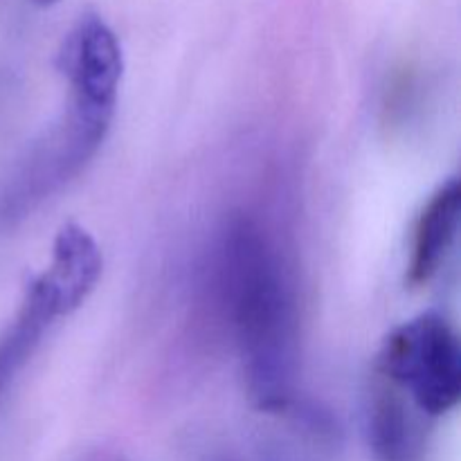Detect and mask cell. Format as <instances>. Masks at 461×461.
<instances>
[{
    "label": "cell",
    "mask_w": 461,
    "mask_h": 461,
    "mask_svg": "<svg viewBox=\"0 0 461 461\" xmlns=\"http://www.w3.org/2000/svg\"><path fill=\"white\" fill-rule=\"evenodd\" d=\"M221 304L241 356L250 403L286 414L297 403L300 320L291 277L264 225L234 214L216 248Z\"/></svg>",
    "instance_id": "cell-1"
},
{
    "label": "cell",
    "mask_w": 461,
    "mask_h": 461,
    "mask_svg": "<svg viewBox=\"0 0 461 461\" xmlns=\"http://www.w3.org/2000/svg\"><path fill=\"white\" fill-rule=\"evenodd\" d=\"M376 372L423 417H444L461 399V347L448 318L437 311L414 315L387 333Z\"/></svg>",
    "instance_id": "cell-2"
},
{
    "label": "cell",
    "mask_w": 461,
    "mask_h": 461,
    "mask_svg": "<svg viewBox=\"0 0 461 461\" xmlns=\"http://www.w3.org/2000/svg\"><path fill=\"white\" fill-rule=\"evenodd\" d=\"M61 70L70 86L68 115L108 135L124 75V54L106 21L88 14L77 23L63 45Z\"/></svg>",
    "instance_id": "cell-3"
},
{
    "label": "cell",
    "mask_w": 461,
    "mask_h": 461,
    "mask_svg": "<svg viewBox=\"0 0 461 461\" xmlns=\"http://www.w3.org/2000/svg\"><path fill=\"white\" fill-rule=\"evenodd\" d=\"M419 410L378 376L365 408V437L374 461H423L426 435Z\"/></svg>",
    "instance_id": "cell-4"
},
{
    "label": "cell",
    "mask_w": 461,
    "mask_h": 461,
    "mask_svg": "<svg viewBox=\"0 0 461 461\" xmlns=\"http://www.w3.org/2000/svg\"><path fill=\"white\" fill-rule=\"evenodd\" d=\"M461 187L457 178L446 180L428 198L412 228L405 282L412 288L430 284L444 268L459 230Z\"/></svg>",
    "instance_id": "cell-5"
},
{
    "label": "cell",
    "mask_w": 461,
    "mask_h": 461,
    "mask_svg": "<svg viewBox=\"0 0 461 461\" xmlns=\"http://www.w3.org/2000/svg\"><path fill=\"white\" fill-rule=\"evenodd\" d=\"M104 273V255L97 239L77 221H68L59 228L52 241V257L41 273L61 304L63 315L75 313L86 304L97 288Z\"/></svg>",
    "instance_id": "cell-6"
},
{
    "label": "cell",
    "mask_w": 461,
    "mask_h": 461,
    "mask_svg": "<svg viewBox=\"0 0 461 461\" xmlns=\"http://www.w3.org/2000/svg\"><path fill=\"white\" fill-rule=\"evenodd\" d=\"M57 318H63L61 304L52 288L43 282V277L36 275L23 293L21 306L12 324L0 336V392L34 356L41 338Z\"/></svg>",
    "instance_id": "cell-7"
},
{
    "label": "cell",
    "mask_w": 461,
    "mask_h": 461,
    "mask_svg": "<svg viewBox=\"0 0 461 461\" xmlns=\"http://www.w3.org/2000/svg\"><path fill=\"white\" fill-rule=\"evenodd\" d=\"M57 3H61V0H34V5H39V7H52Z\"/></svg>",
    "instance_id": "cell-8"
},
{
    "label": "cell",
    "mask_w": 461,
    "mask_h": 461,
    "mask_svg": "<svg viewBox=\"0 0 461 461\" xmlns=\"http://www.w3.org/2000/svg\"><path fill=\"white\" fill-rule=\"evenodd\" d=\"M212 461H239V459H232V457H216V459H212Z\"/></svg>",
    "instance_id": "cell-9"
}]
</instances>
